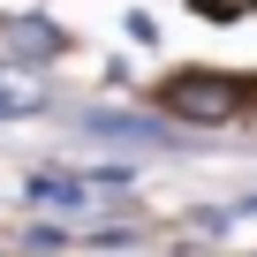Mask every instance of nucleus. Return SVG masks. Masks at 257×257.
<instances>
[{"mask_svg": "<svg viewBox=\"0 0 257 257\" xmlns=\"http://www.w3.org/2000/svg\"><path fill=\"white\" fill-rule=\"evenodd\" d=\"M46 106V76H31L23 61H0V121H23Z\"/></svg>", "mask_w": 257, "mask_h": 257, "instance_id": "nucleus-1", "label": "nucleus"}]
</instances>
